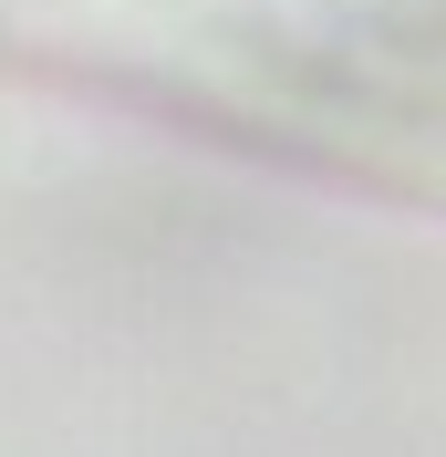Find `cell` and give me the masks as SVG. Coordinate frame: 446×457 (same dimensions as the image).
Wrapping results in <instances>:
<instances>
[{
    "mask_svg": "<svg viewBox=\"0 0 446 457\" xmlns=\"http://www.w3.org/2000/svg\"><path fill=\"white\" fill-rule=\"evenodd\" d=\"M280 84H343L374 145L446 156V0H343L333 21L280 31Z\"/></svg>",
    "mask_w": 446,
    "mask_h": 457,
    "instance_id": "obj_1",
    "label": "cell"
}]
</instances>
